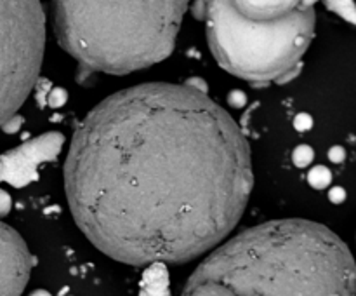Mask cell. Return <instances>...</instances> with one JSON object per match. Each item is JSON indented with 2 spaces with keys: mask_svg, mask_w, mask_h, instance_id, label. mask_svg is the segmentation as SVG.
<instances>
[{
  "mask_svg": "<svg viewBox=\"0 0 356 296\" xmlns=\"http://www.w3.org/2000/svg\"><path fill=\"white\" fill-rule=\"evenodd\" d=\"M252 187L242 129L184 84L108 96L75 131L65 162L75 223L127 265L186 263L211 251L240 221Z\"/></svg>",
  "mask_w": 356,
  "mask_h": 296,
  "instance_id": "6da1fadb",
  "label": "cell"
},
{
  "mask_svg": "<svg viewBox=\"0 0 356 296\" xmlns=\"http://www.w3.org/2000/svg\"><path fill=\"white\" fill-rule=\"evenodd\" d=\"M30 296H52V295L49 291H45V289H37V291L31 293Z\"/></svg>",
  "mask_w": 356,
  "mask_h": 296,
  "instance_id": "7402d4cb",
  "label": "cell"
},
{
  "mask_svg": "<svg viewBox=\"0 0 356 296\" xmlns=\"http://www.w3.org/2000/svg\"><path fill=\"white\" fill-rule=\"evenodd\" d=\"M294 127L298 129L299 132L309 131L313 127V117L309 114H299L296 115L294 118Z\"/></svg>",
  "mask_w": 356,
  "mask_h": 296,
  "instance_id": "2e32d148",
  "label": "cell"
},
{
  "mask_svg": "<svg viewBox=\"0 0 356 296\" xmlns=\"http://www.w3.org/2000/svg\"><path fill=\"white\" fill-rule=\"evenodd\" d=\"M325 6L329 7L330 10H334V13L341 14V16H343L344 20L350 21L351 24H355V6H353V2H327Z\"/></svg>",
  "mask_w": 356,
  "mask_h": 296,
  "instance_id": "7c38bea8",
  "label": "cell"
},
{
  "mask_svg": "<svg viewBox=\"0 0 356 296\" xmlns=\"http://www.w3.org/2000/svg\"><path fill=\"white\" fill-rule=\"evenodd\" d=\"M37 258L30 253L23 237L0 221V296H21Z\"/></svg>",
  "mask_w": 356,
  "mask_h": 296,
  "instance_id": "52a82bcc",
  "label": "cell"
},
{
  "mask_svg": "<svg viewBox=\"0 0 356 296\" xmlns=\"http://www.w3.org/2000/svg\"><path fill=\"white\" fill-rule=\"evenodd\" d=\"M59 45L76 59V82L90 86L96 73L127 75L169 58L190 3L56 2Z\"/></svg>",
  "mask_w": 356,
  "mask_h": 296,
  "instance_id": "3957f363",
  "label": "cell"
},
{
  "mask_svg": "<svg viewBox=\"0 0 356 296\" xmlns=\"http://www.w3.org/2000/svg\"><path fill=\"white\" fill-rule=\"evenodd\" d=\"M298 0H289V2H264V0H245V2H236L235 6L243 16L250 20H277V17L285 16L296 7Z\"/></svg>",
  "mask_w": 356,
  "mask_h": 296,
  "instance_id": "ba28073f",
  "label": "cell"
},
{
  "mask_svg": "<svg viewBox=\"0 0 356 296\" xmlns=\"http://www.w3.org/2000/svg\"><path fill=\"white\" fill-rule=\"evenodd\" d=\"M245 103H247V96H245V93H243V91L235 89V91H232V93L228 94V104H229V107L242 108V107H245Z\"/></svg>",
  "mask_w": 356,
  "mask_h": 296,
  "instance_id": "e0dca14e",
  "label": "cell"
},
{
  "mask_svg": "<svg viewBox=\"0 0 356 296\" xmlns=\"http://www.w3.org/2000/svg\"><path fill=\"white\" fill-rule=\"evenodd\" d=\"M139 296H170L169 272L165 265H148L139 282Z\"/></svg>",
  "mask_w": 356,
  "mask_h": 296,
  "instance_id": "9c48e42d",
  "label": "cell"
},
{
  "mask_svg": "<svg viewBox=\"0 0 356 296\" xmlns=\"http://www.w3.org/2000/svg\"><path fill=\"white\" fill-rule=\"evenodd\" d=\"M65 136L61 132H44L42 136L28 139L23 145L0 155V183L23 188L38 180V166L51 162L61 152Z\"/></svg>",
  "mask_w": 356,
  "mask_h": 296,
  "instance_id": "8992f818",
  "label": "cell"
},
{
  "mask_svg": "<svg viewBox=\"0 0 356 296\" xmlns=\"http://www.w3.org/2000/svg\"><path fill=\"white\" fill-rule=\"evenodd\" d=\"M23 122H24V118H23V115H13V117L9 118V120L7 122H3L2 125H0V129H2L3 132H6V134H16L17 131H19L21 127H23Z\"/></svg>",
  "mask_w": 356,
  "mask_h": 296,
  "instance_id": "9a60e30c",
  "label": "cell"
},
{
  "mask_svg": "<svg viewBox=\"0 0 356 296\" xmlns=\"http://www.w3.org/2000/svg\"><path fill=\"white\" fill-rule=\"evenodd\" d=\"M68 101V93L63 87H52L47 96V104L51 108H59Z\"/></svg>",
  "mask_w": 356,
  "mask_h": 296,
  "instance_id": "4fadbf2b",
  "label": "cell"
},
{
  "mask_svg": "<svg viewBox=\"0 0 356 296\" xmlns=\"http://www.w3.org/2000/svg\"><path fill=\"white\" fill-rule=\"evenodd\" d=\"M313 159H315V152H313V148L309 145H299L294 150V153H292V160H294V164L298 167L309 166L313 162Z\"/></svg>",
  "mask_w": 356,
  "mask_h": 296,
  "instance_id": "8fae6325",
  "label": "cell"
},
{
  "mask_svg": "<svg viewBox=\"0 0 356 296\" xmlns=\"http://www.w3.org/2000/svg\"><path fill=\"white\" fill-rule=\"evenodd\" d=\"M329 159L332 160V162L341 164L346 159V152H344L343 146H332V148L329 150Z\"/></svg>",
  "mask_w": 356,
  "mask_h": 296,
  "instance_id": "44dd1931",
  "label": "cell"
},
{
  "mask_svg": "<svg viewBox=\"0 0 356 296\" xmlns=\"http://www.w3.org/2000/svg\"><path fill=\"white\" fill-rule=\"evenodd\" d=\"M184 86L191 87V89L198 91V93H204V94L209 93L207 82H205L204 79H198V77H193V79H188L186 82H184Z\"/></svg>",
  "mask_w": 356,
  "mask_h": 296,
  "instance_id": "d6986e66",
  "label": "cell"
},
{
  "mask_svg": "<svg viewBox=\"0 0 356 296\" xmlns=\"http://www.w3.org/2000/svg\"><path fill=\"white\" fill-rule=\"evenodd\" d=\"M350 247L325 225L275 219L209 254L181 296H355Z\"/></svg>",
  "mask_w": 356,
  "mask_h": 296,
  "instance_id": "7a4b0ae2",
  "label": "cell"
},
{
  "mask_svg": "<svg viewBox=\"0 0 356 296\" xmlns=\"http://www.w3.org/2000/svg\"><path fill=\"white\" fill-rule=\"evenodd\" d=\"M308 181L313 188L316 190H323L330 185L332 181V173L329 171V167L325 166H315L308 174Z\"/></svg>",
  "mask_w": 356,
  "mask_h": 296,
  "instance_id": "30bf717a",
  "label": "cell"
},
{
  "mask_svg": "<svg viewBox=\"0 0 356 296\" xmlns=\"http://www.w3.org/2000/svg\"><path fill=\"white\" fill-rule=\"evenodd\" d=\"M191 10L205 21L209 45L219 65L254 87L294 80L315 37V3L305 0L277 20H250L236 9L235 0L197 2Z\"/></svg>",
  "mask_w": 356,
  "mask_h": 296,
  "instance_id": "277c9868",
  "label": "cell"
},
{
  "mask_svg": "<svg viewBox=\"0 0 356 296\" xmlns=\"http://www.w3.org/2000/svg\"><path fill=\"white\" fill-rule=\"evenodd\" d=\"M329 198L332 204H343L346 201V190L341 187H334L329 190Z\"/></svg>",
  "mask_w": 356,
  "mask_h": 296,
  "instance_id": "ffe728a7",
  "label": "cell"
},
{
  "mask_svg": "<svg viewBox=\"0 0 356 296\" xmlns=\"http://www.w3.org/2000/svg\"><path fill=\"white\" fill-rule=\"evenodd\" d=\"M35 89H37V101L40 107H45L47 104V96L49 93H51V82H49L47 79H44V77H38L37 84H35Z\"/></svg>",
  "mask_w": 356,
  "mask_h": 296,
  "instance_id": "5bb4252c",
  "label": "cell"
},
{
  "mask_svg": "<svg viewBox=\"0 0 356 296\" xmlns=\"http://www.w3.org/2000/svg\"><path fill=\"white\" fill-rule=\"evenodd\" d=\"M10 208H13V198H10V195L6 190L0 188V218L9 215Z\"/></svg>",
  "mask_w": 356,
  "mask_h": 296,
  "instance_id": "ac0fdd59",
  "label": "cell"
},
{
  "mask_svg": "<svg viewBox=\"0 0 356 296\" xmlns=\"http://www.w3.org/2000/svg\"><path fill=\"white\" fill-rule=\"evenodd\" d=\"M45 47V13L37 0H0V125L35 87Z\"/></svg>",
  "mask_w": 356,
  "mask_h": 296,
  "instance_id": "5b68a950",
  "label": "cell"
}]
</instances>
